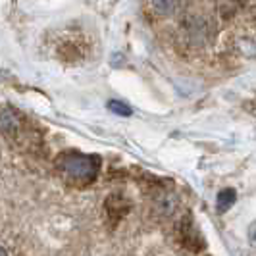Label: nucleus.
Masks as SVG:
<instances>
[{
	"label": "nucleus",
	"mask_w": 256,
	"mask_h": 256,
	"mask_svg": "<svg viewBox=\"0 0 256 256\" xmlns=\"http://www.w3.org/2000/svg\"><path fill=\"white\" fill-rule=\"evenodd\" d=\"M108 108L118 116H129L131 114V108H129L128 104L120 102V100H110V102H108Z\"/></svg>",
	"instance_id": "nucleus-5"
},
{
	"label": "nucleus",
	"mask_w": 256,
	"mask_h": 256,
	"mask_svg": "<svg viewBox=\"0 0 256 256\" xmlns=\"http://www.w3.org/2000/svg\"><path fill=\"white\" fill-rule=\"evenodd\" d=\"M235 200H237V192L233 191V189H224V191L218 192L216 210H218L220 214H224V212H228L231 206L235 204Z\"/></svg>",
	"instance_id": "nucleus-3"
},
{
	"label": "nucleus",
	"mask_w": 256,
	"mask_h": 256,
	"mask_svg": "<svg viewBox=\"0 0 256 256\" xmlns=\"http://www.w3.org/2000/svg\"><path fill=\"white\" fill-rule=\"evenodd\" d=\"M248 241H250L252 246H256V222L248 228Z\"/></svg>",
	"instance_id": "nucleus-7"
},
{
	"label": "nucleus",
	"mask_w": 256,
	"mask_h": 256,
	"mask_svg": "<svg viewBox=\"0 0 256 256\" xmlns=\"http://www.w3.org/2000/svg\"><path fill=\"white\" fill-rule=\"evenodd\" d=\"M0 129H2L4 133H8V135H14V133H16V129H18V120H16L14 112H10V110H4V112H2V116H0Z\"/></svg>",
	"instance_id": "nucleus-4"
},
{
	"label": "nucleus",
	"mask_w": 256,
	"mask_h": 256,
	"mask_svg": "<svg viewBox=\"0 0 256 256\" xmlns=\"http://www.w3.org/2000/svg\"><path fill=\"white\" fill-rule=\"evenodd\" d=\"M152 6L156 10H160V14H172L174 10L180 8L181 2H154Z\"/></svg>",
	"instance_id": "nucleus-6"
},
{
	"label": "nucleus",
	"mask_w": 256,
	"mask_h": 256,
	"mask_svg": "<svg viewBox=\"0 0 256 256\" xmlns=\"http://www.w3.org/2000/svg\"><path fill=\"white\" fill-rule=\"evenodd\" d=\"M180 235H181V243L185 248H189L192 252H198L202 246H204V241L200 237V233L196 230V226L192 224V220L189 216L181 220L180 224Z\"/></svg>",
	"instance_id": "nucleus-2"
},
{
	"label": "nucleus",
	"mask_w": 256,
	"mask_h": 256,
	"mask_svg": "<svg viewBox=\"0 0 256 256\" xmlns=\"http://www.w3.org/2000/svg\"><path fill=\"white\" fill-rule=\"evenodd\" d=\"M58 168L64 172L70 180L79 183H89L96 178L100 170V160L96 156L79 152H66L56 160Z\"/></svg>",
	"instance_id": "nucleus-1"
},
{
	"label": "nucleus",
	"mask_w": 256,
	"mask_h": 256,
	"mask_svg": "<svg viewBox=\"0 0 256 256\" xmlns=\"http://www.w3.org/2000/svg\"><path fill=\"white\" fill-rule=\"evenodd\" d=\"M0 256H8V254H6V250H4L2 246H0Z\"/></svg>",
	"instance_id": "nucleus-8"
}]
</instances>
